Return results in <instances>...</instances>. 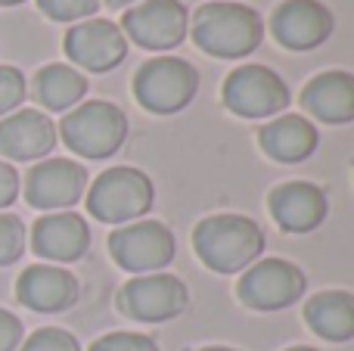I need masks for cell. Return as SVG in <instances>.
<instances>
[{
  "label": "cell",
  "mask_w": 354,
  "mask_h": 351,
  "mask_svg": "<svg viewBox=\"0 0 354 351\" xmlns=\"http://www.w3.org/2000/svg\"><path fill=\"white\" fill-rule=\"evenodd\" d=\"M196 47L218 59H245L264 41V19L258 10L233 0H214L193 12L189 22Z\"/></svg>",
  "instance_id": "cell-1"
},
{
  "label": "cell",
  "mask_w": 354,
  "mask_h": 351,
  "mask_svg": "<svg viewBox=\"0 0 354 351\" xmlns=\"http://www.w3.org/2000/svg\"><path fill=\"white\" fill-rule=\"evenodd\" d=\"M193 249L214 274H239L264 252V230L245 215H212L196 224Z\"/></svg>",
  "instance_id": "cell-2"
},
{
  "label": "cell",
  "mask_w": 354,
  "mask_h": 351,
  "mask_svg": "<svg viewBox=\"0 0 354 351\" xmlns=\"http://www.w3.org/2000/svg\"><path fill=\"white\" fill-rule=\"evenodd\" d=\"M56 134L81 159H109L128 140V115L115 103L87 99L66 112Z\"/></svg>",
  "instance_id": "cell-3"
},
{
  "label": "cell",
  "mask_w": 354,
  "mask_h": 351,
  "mask_svg": "<svg viewBox=\"0 0 354 351\" xmlns=\"http://www.w3.org/2000/svg\"><path fill=\"white\" fill-rule=\"evenodd\" d=\"M156 187L140 168L118 165L103 171L87 190V211L103 224H128L153 209Z\"/></svg>",
  "instance_id": "cell-4"
},
{
  "label": "cell",
  "mask_w": 354,
  "mask_h": 351,
  "mask_svg": "<svg viewBox=\"0 0 354 351\" xmlns=\"http://www.w3.org/2000/svg\"><path fill=\"white\" fill-rule=\"evenodd\" d=\"M199 91V72L180 56L147 59L134 75V97L153 115H174L187 109Z\"/></svg>",
  "instance_id": "cell-5"
},
{
  "label": "cell",
  "mask_w": 354,
  "mask_h": 351,
  "mask_svg": "<svg viewBox=\"0 0 354 351\" xmlns=\"http://www.w3.org/2000/svg\"><path fill=\"white\" fill-rule=\"evenodd\" d=\"M224 106L239 118H270L286 112L289 106V87L274 68L249 62L227 75L221 87Z\"/></svg>",
  "instance_id": "cell-6"
},
{
  "label": "cell",
  "mask_w": 354,
  "mask_h": 351,
  "mask_svg": "<svg viewBox=\"0 0 354 351\" xmlns=\"http://www.w3.org/2000/svg\"><path fill=\"white\" fill-rule=\"evenodd\" d=\"M308 290L299 265L286 258H258L239 277V302L252 311H283L295 305Z\"/></svg>",
  "instance_id": "cell-7"
},
{
  "label": "cell",
  "mask_w": 354,
  "mask_h": 351,
  "mask_svg": "<svg viewBox=\"0 0 354 351\" xmlns=\"http://www.w3.org/2000/svg\"><path fill=\"white\" fill-rule=\"evenodd\" d=\"M189 290L187 283L174 277V274H143L122 286L118 292V308L140 323H162L174 321L187 311Z\"/></svg>",
  "instance_id": "cell-8"
},
{
  "label": "cell",
  "mask_w": 354,
  "mask_h": 351,
  "mask_svg": "<svg viewBox=\"0 0 354 351\" xmlns=\"http://www.w3.org/2000/svg\"><path fill=\"white\" fill-rule=\"evenodd\" d=\"M174 249V234L162 221H137L118 227L109 236V252L115 265L131 274H156L168 267Z\"/></svg>",
  "instance_id": "cell-9"
},
{
  "label": "cell",
  "mask_w": 354,
  "mask_h": 351,
  "mask_svg": "<svg viewBox=\"0 0 354 351\" xmlns=\"http://www.w3.org/2000/svg\"><path fill=\"white\" fill-rule=\"evenodd\" d=\"M62 47L75 66L87 72H109L128 56V37L112 19H84L68 28Z\"/></svg>",
  "instance_id": "cell-10"
},
{
  "label": "cell",
  "mask_w": 354,
  "mask_h": 351,
  "mask_svg": "<svg viewBox=\"0 0 354 351\" xmlns=\"http://www.w3.org/2000/svg\"><path fill=\"white\" fill-rule=\"evenodd\" d=\"M87 171L72 159H44L25 178V199L44 211H66L84 196Z\"/></svg>",
  "instance_id": "cell-11"
},
{
  "label": "cell",
  "mask_w": 354,
  "mask_h": 351,
  "mask_svg": "<svg viewBox=\"0 0 354 351\" xmlns=\"http://www.w3.org/2000/svg\"><path fill=\"white\" fill-rule=\"evenodd\" d=\"M187 6L180 0H143L122 19V28L131 35V41L159 53L177 47L187 37Z\"/></svg>",
  "instance_id": "cell-12"
},
{
  "label": "cell",
  "mask_w": 354,
  "mask_h": 351,
  "mask_svg": "<svg viewBox=\"0 0 354 351\" xmlns=\"http://www.w3.org/2000/svg\"><path fill=\"white\" fill-rule=\"evenodd\" d=\"M270 28L286 50L301 53V50H317L320 44L330 41L336 19H333L330 6L320 0H286L274 10Z\"/></svg>",
  "instance_id": "cell-13"
},
{
  "label": "cell",
  "mask_w": 354,
  "mask_h": 351,
  "mask_svg": "<svg viewBox=\"0 0 354 351\" xmlns=\"http://www.w3.org/2000/svg\"><path fill=\"white\" fill-rule=\"evenodd\" d=\"M56 124L41 109H19L0 118V155L12 162H35L53 153Z\"/></svg>",
  "instance_id": "cell-14"
},
{
  "label": "cell",
  "mask_w": 354,
  "mask_h": 351,
  "mask_svg": "<svg viewBox=\"0 0 354 351\" xmlns=\"http://www.w3.org/2000/svg\"><path fill=\"white\" fill-rule=\"evenodd\" d=\"M81 296V286L75 274L56 265H31L19 274L16 280V298L25 308L37 314H59L68 311Z\"/></svg>",
  "instance_id": "cell-15"
},
{
  "label": "cell",
  "mask_w": 354,
  "mask_h": 351,
  "mask_svg": "<svg viewBox=\"0 0 354 351\" xmlns=\"http://www.w3.org/2000/svg\"><path fill=\"white\" fill-rule=\"evenodd\" d=\"M268 209L286 234H311L330 215V199L311 180H289L270 193Z\"/></svg>",
  "instance_id": "cell-16"
},
{
  "label": "cell",
  "mask_w": 354,
  "mask_h": 351,
  "mask_svg": "<svg viewBox=\"0 0 354 351\" xmlns=\"http://www.w3.org/2000/svg\"><path fill=\"white\" fill-rule=\"evenodd\" d=\"M87 246H91V227L75 211H50L37 218L31 227V249L47 261H59V265L78 261L84 258Z\"/></svg>",
  "instance_id": "cell-17"
},
{
  "label": "cell",
  "mask_w": 354,
  "mask_h": 351,
  "mask_svg": "<svg viewBox=\"0 0 354 351\" xmlns=\"http://www.w3.org/2000/svg\"><path fill=\"white\" fill-rule=\"evenodd\" d=\"M301 106L317 122H326V124L354 122V75L342 72V68L320 72L301 91Z\"/></svg>",
  "instance_id": "cell-18"
},
{
  "label": "cell",
  "mask_w": 354,
  "mask_h": 351,
  "mask_svg": "<svg viewBox=\"0 0 354 351\" xmlns=\"http://www.w3.org/2000/svg\"><path fill=\"white\" fill-rule=\"evenodd\" d=\"M258 143L274 162L295 165V162L311 159L320 143V134L305 115L286 112V115H277L274 122L258 131Z\"/></svg>",
  "instance_id": "cell-19"
},
{
  "label": "cell",
  "mask_w": 354,
  "mask_h": 351,
  "mask_svg": "<svg viewBox=\"0 0 354 351\" xmlns=\"http://www.w3.org/2000/svg\"><path fill=\"white\" fill-rule=\"evenodd\" d=\"M305 321L326 342L354 339V296L345 290L317 292L305 305Z\"/></svg>",
  "instance_id": "cell-20"
},
{
  "label": "cell",
  "mask_w": 354,
  "mask_h": 351,
  "mask_svg": "<svg viewBox=\"0 0 354 351\" xmlns=\"http://www.w3.org/2000/svg\"><path fill=\"white\" fill-rule=\"evenodd\" d=\"M35 99L50 112H68L87 97V78L66 62H50L35 75Z\"/></svg>",
  "instance_id": "cell-21"
},
{
  "label": "cell",
  "mask_w": 354,
  "mask_h": 351,
  "mask_svg": "<svg viewBox=\"0 0 354 351\" xmlns=\"http://www.w3.org/2000/svg\"><path fill=\"white\" fill-rule=\"evenodd\" d=\"M25 252V224L16 215L0 211V267L19 261Z\"/></svg>",
  "instance_id": "cell-22"
},
{
  "label": "cell",
  "mask_w": 354,
  "mask_h": 351,
  "mask_svg": "<svg viewBox=\"0 0 354 351\" xmlns=\"http://www.w3.org/2000/svg\"><path fill=\"white\" fill-rule=\"evenodd\" d=\"M28 97V84L25 75L16 66H0V118L16 112Z\"/></svg>",
  "instance_id": "cell-23"
},
{
  "label": "cell",
  "mask_w": 354,
  "mask_h": 351,
  "mask_svg": "<svg viewBox=\"0 0 354 351\" xmlns=\"http://www.w3.org/2000/svg\"><path fill=\"white\" fill-rule=\"evenodd\" d=\"M100 0H37V10L53 22H78L97 12Z\"/></svg>",
  "instance_id": "cell-24"
},
{
  "label": "cell",
  "mask_w": 354,
  "mask_h": 351,
  "mask_svg": "<svg viewBox=\"0 0 354 351\" xmlns=\"http://www.w3.org/2000/svg\"><path fill=\"white\" fill-rule=\"evenodd\" d=\"M19 351H81V345L68 330L44 327V330H37V333H31L28 339H25V345H19Z\"/></svg>",
  "instance_id": "cell-25"
},
{
  "label": "cell",
  "mask_w": 354,
  "mask_h": 351,
  "mask_svg": "<svg viewBox=\"0 0 354 351\" xmlns=\"http://www.w3.org/2000/svg\"><path fill=\"white\" fill-rule=\"evenodd\" d=\"M91 351H159V345H156V339H149L143 333H109L100 336L91 345Z\"/></svg>",
  "instance_id": "cell-26"
},
{
  "label": "cell",
  "mask_w": 354,
  "mask_h": 351,
  "mask_svg": "<svg viewBox=\"0 0 354 351\" xmlns=\"http://www.w3.org/2000/svg\"><path fill=\"white\" fill-rule=\"evenodd\" d=\"M22 345V321L12 311L0 308V351H16Z\"/></svg>",
  "instance_id": "cell-27"
},
{
  "label": "cell",
  "mask_w": 354,
  "mask_h": 351,
  "mask_svg": "<svg viewBox=\"0 0 354 351\" xmlns=\"http://www.w3.org/2000/svg\"><path fill=\"white\" fill-rule=\"evenodd\" d=\"M19 187H22V180H19V171L10 165V162L0 159V209H6V205L16 202Z\"/></svg>",
  "instance_id": "cell-28"
},
{
  "label": "cell",
  "mask_w": 354,
  "mask_h": 351,
  "mask_svg": "<svg viewBox=\"0 0 354 351\" xmlns=\"http://www.w3.org/2000/svg\"><path fill=\"white\" fill-rule=\"evenodd\" d=\"M196 351H236V348H227V345H208V348H196Z\"/></svg>",
  "instance_id": "cell-29"
},
{
  "label": "cell",
  "mask_w": 354,
  "mask_h": 351,
  "mask_svg": "<svg viewBox=\"0 0 354 351\" xmlns=\"http://www.w3.org/2000/svg\"><path fill=\"white\" fill-rule=\"evenodd\" d=\"M109 6H128V3H134V0H106Z\"/></svg>",
  "instance_id": "cell-30"
},
{
  "label": "cell",
  "mask_w": 354,
  "mask_h": 351,
  "mask_svg": "<svg viewBox=\"0 0 354 351\" xmlns=\"http://www.w3.org/2000/svg\"><path fill=\"white\" fill-rule=\"evenodd\" d=\"M19 3H25V0H0V6H19Z\"/></svg>",
  "instance_id": "cell-31"
},
{
  "label": "cell",
  "mask_w": 354,
  "mask_h": 351,
  "mask_svg": "<svg viewBox=\"0 0 354 351\" xmlns=\"http://www.w3.org/2000/svg\"><path fill=\"white\" fill-rule=\"evenodd\" d=\"M286 351H317V348H308V345H295V348H286Z\"/></svg>",
  "instance_id": "cell-32"
}]
</instances>
